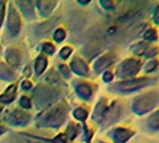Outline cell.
<instances>
[{
    "label": "cell",
    "instance_id": "60d3db41",
    "mask_svg": "<svg viewBox=\"0 0 159 143\" xmlns=\"http://www.w3.org/2000/svg\"><path fill=\"white\" fill-rule=\"evenodd\" d=\"M29 143H33V142H29Z\"/></svg>",
    "mask_w": 159,
    "mask_h": 143
},
{
    "label": "cell",
    "instance_id": "7c38bea8",
    "mask_svg": "<svg viewBox=\"0 0 159 143\" xmlns=\"http://www.w3.org/2000/svg\"><path fill=\"white\" fill-rule=\"evenodd\" d=\"M133 136V132L126 128H117L115 130L114 141L116 143H125Z\"/></svg>",
    "mask_w": 159,
    "mask_h": 143
},
{
    "label": "cell",
    "instance_id": "8fae6325",
    "mask_svg": "<svg viewBox=\"0 0 159 143\" xmlns=\"http://www.w3.org/2000/svg\"><path fill=\"white\" fill-rule=\"evenodd\" d=\"M71 67L73 71L79 75H87L89 73L88 65L84 60L79 58H75L71 62Z\"/></svg>",
    "mask_w": 159,
    "mask_h": 143
},
{
    "label": "cell",
    "instance_id": "6da1fadb",
    "mask_svg": "<svg viewBox=\"0 0 159 143\" xmlns=\"http://www.w3.org/2000/svg\"><path fill=\"white\" fill-rule=\"evenodd\" d=\"M66 114L67 108L63 103L54 105L40 115V119L37 120V126L39 127L58 128L64 123Z\"/></svg>",
    "mask_w": 159,
    "mask_h": 143
},
{
    "label": "cell",
    "instance_id": "9a60e30c",
    "mask_svg": "<svg viewBox=\"0 0 159 143\" xmlns=\"http://www.w3.org/2000/svg\"><path fill=\"white\" fill-rule=\"evenodd\" d=\"M15 94H16V86L11 85L7 88L4 94L0 96V101L3 103H9L15 99Z\"/></svg>",
    "mask_w": 159,
    "mask_h": 143
},
{
    "label": "cell",
    "instance_id": "f546056e",
    "mask_svg": "<svg viewBox=\"0 0 159 143\" xmlns=\"http://www.w3.org/2000/svg\"><path fill=\"white\" fill-rule=\"evenodd\" d=\"M157 64H158V62H157V60H151L147 65H146V67H145V71L146 72H152V71H154L157 67Z\"/></svg>",
    "mask_w": 159,
    "mask_h": 143
},
{
    "label": "cell",
    "instance_id": "277c9868",
    "mask_svg": "<svg viewBox=\"0 0 159 143\" xmlns=\"http://www.w3.org/2000/svg\"><path fill=\"white\" fill-rule=\"evenodd\" d=\"M153 83V79L151 78H138L133 79L129 81H125L119 83L116 87L120 91L123 92H129V91H134L136 89L142 88L143 87H146Z\"/></svg>",
    "mask_w": 159,
    "mask_h": 143
},
{
    "label": "cell",
    "instance_id": "3957f363",
    "mask_svg": "<svg viewBox=\"0 0 159 143\" xmlns=\"http://www.w3.org/2000/svg\"><path fill=\"white\" fill-rule=\"evenodd\" d=\"M34 95L36 106L38 108H41L56 101L59 96V92L52 87H48L46 86H38L34 90Z\"/></svg>",
    "mask_w": 159,
    "mask_h": 143
},
{
    "label": "cell",
    "instance_id": "d6a6232c",
    "mask_svg": "<svg viewBox=\"0 0 159 143\" xmlns=\"http://www.w3.org/2000/svg\"><path fill=\"white\" fill-rule=\"evenodd\" d=\"M100 3H101V5H102L105 9H112V8H114V7H114V3H113V2H111V1H108V0L101 1Z\"/></svg>",
    "mask_w": 159,
    "mask_h": 143
},
{
    "label": "cell",
    "instance_id": "e575fe53",
    "mask_svg": "<svg viewBox=\"0 0 159 143\" xmlns=\"http://www.w3.org/2000/svg\"><path fill=\"white\" fill-rule=\"evenodd\" d=\"M157 54V47H153V48H151V49H149V50H147L145 52V56L148 57V58L153 57V56H155Z\"/></svg>",
    "mask_w": 159,
    "mask_h": 143
},
{
    "label": "cell",
    "instance_id": "44dd1931",
    "mask_svg": "<svg viewBox=\"0 0 159 143\" xmlns=\"http://www.w3.org/2000/svg\"><path fill=\"white\" fill-rule=\"evenodd\" d=\"M74 116L79 121H85L88 117V112L83 108H77L74 111Z\"/></svg>",
    "mask_w": 159,
    "mask_h": 143
},
{
    "label": "cell",
    "instance_id": "d4e9b609",
    "mask_svg": "<svg viewBox=\"0 0 159 143\" xmlns=\"http://www.w3.org/2000/svg\"><path fill=\"white\" fill-rule=\"evenodd\" d=\"M65 35H66V34H65L64 30L60 28V29L56 30V32L54 33V37L53 38H54V40L56 42H61L65 38Z\"/></svg>",
    "mask_w": 159,
    "mask_h": 143
},
{
    "label": "cell",
    "instance_id": "83f0119b",
    "mask_svg": "<svg viewBox=\"0 0 159 143\" xmlns=\"http://www.w3.org/2000/svg\"><path fill=\"white\" fill-rule=\"evenodd\" d=\"M43 51L46 52L47 54L51 55V54L54 53L55 47H54V46H53L52 44H50V43H46V44L43 46Z\"/></svg>",
    "mask_w": 159,
    "mask_h": 143
},
{
    "label": "cell",
    "instance_id": "2e32d148",
    "mask_svg": "<svg viewBox=\"0 0 159 143\" xmlns=\"http://www.w3.org/2000/svg\"><path fill=\"white\" fill-rule=\"evenodd\" d=\"M15 78V74L13 71L6 64L0 62V79L11 81Z\"/></svg>",
    "mask_w": 159,
    "mask_h": 143
},
{
    "label": "cell",
    "instance_id": "1f68e13d",
    "mask_svg": "<svg viewBox=\"0 0 159 143\" xmlns=\"http://www.w3.org/2000/svg\"><path fill=\"white\" fill-rule=\"evenodd\" d=\"M60 70L64 77H66V78L70 77V70L66 65H60Z\"/></svg>",
    "mask_w": 159,
    "mask_h": 143
},
{
    "label": "cell",
    "instance_id": "5bb4252c",
    "mask_svg": "<svg viewBox=\"0 0 159 143\" xmlns=\"http://www.w3.org/2000/svg\"><path fill=\"white\" fill-rule=\"evenodd\" d=\"M107 109V105H106V101L104 99H102L99 103L97 104L95 110H94V113L92 114V119L96 122H100L102 120L103 116H104V114H105V111Z\"/></svg>",
    "mask_w": 159,
    "mask_h": 143
},
{
    "label": "cell",
    "instance_id": "74e56055",
    "mask_svg": "<svg viewBox=\"0 0 159 143\" xmlns=\"http://www.w3.org/2000/svg\"><path fill=\"white\" fill-rule=\"evenodd\" d=\"M158 11H159V8H158V7H157V10H156L155 18H154V20H155V22H156V23H158Z\"/></svg>",
    "mask_w": 159,
    "mask_h": 143
},
{
    "label": "cell",
    "instance_id": "cb8c5ba5",
    "mask_svg": "<svg viewBox=\"0 0 159 143\" xmlns=\"http://www.w3.org/2000/svg\"><path fill=\"white\" fill-rule=\"evenodd\" d=\"M143 37H144V39H146V40L154 41V40H157V32H156L155 29H149V30H147V31L144 33Z\"/></svg>",
    "mask_w": 159,
    "mask_h": 143
},
{
    "label": "cell",
    "instance_id": "ffe728a7",
    "mask_svg": "<svg viewBox=\"0 0 159 143\" xmlns=\"http://www.w3.org/2000/svg\"><path fill=\"white\" fill-rule=\"evenodd\" d=\"M148 47H149V46H148V44H147V43L140 42V43H138V44L134 45V46L131 47V50H132L135 54H137V55L141 56V55L145 54V52L148 50Z\"/></svg>",
    "mask_w": 159,
    "mask_h": 143
},
{
    "label": "cell",
    "instance_id": "7402d4cb",
    "mask_svg": "<svg viewBox=\"0 0 159 143\" xmlns=\"http://www.w3.org/2000/svg\"><path fill=\"white\" fill-rule=\"evenodd\" d=\"M77 127H76V126H75V125H71V126H69V127L67 128V130H66V133L64 134L65 136H66V138L67 139H70V140H74L75 138V136L77 135Z\"/></svg>",
    "mask_w": 159,
    "mask_h": 143
},
{
    "label": "cell",
    "instance_id": "ba28073f",
    "mask_svg": "<svg viewBox=\"0 0 159 143\" xmlns=\"http://www.w3.org/2000/svg\"><path fill=\"white\" fill-rule=\"evenodd\" d=\"M116 61V55L113 53H107L102 56L94 64V70L97 74L102 73L107 67L112 65Z\"/></svg>",
    "mask_w": 159,
    "mask_h": 143
},
{
    "label": "cell",
    "instance_id": "ab89813d",
    "mask_svg": "<svg viewBox=\"0 0 159 143\" xmlns=\"http://www.w3.org/2000/svg\"><path fill=\"white\" fill-rule=\"evenodd\" d=\"M2 110H3V107H2V106L0 105V113H1V111H2Z\"/></svg>",
    "mask_w": 159,
    "mask_h": 143
},
{
    "label": "cell",
    "instance_id": "d590c367",
    "mask_svg": "<svg viewBox=\"0 0 159 143\" xmlns=\"http://www.w3.org/2000/svg\"><path fill=\"white\" fill-rule=\"evenodd\" d=\"M102 78H103V81L104 82H111L113 80V78H114V75L111 73L107 72V73H105L103 74V77Z\"/></svg>",
    "mask_w": 159,
    "mask_h": 143
},
{
    "label": "cell",
    "instance_id": "8d00e7d4",
    "mask_svg": "<svg viewBox=\"0 0 159 143\" xmlns=\"http://www.w3.org/2000/svg\"><path fill=\"white\" fill-rule=\"evenodd\" d=\"M21 87L24 90H28V89H30L32 87V84L29 81H23L22 84H21Z\"/></svg>",
    "mask_w": 159,
    "mask_h": 143
},
{
    "label": "cell",
    "instance_id": "30bf717a",
    "mask_svg": "<svg viewBox=\"0 0 159 143\" xmlns=\"http://www.w3.org/2000/svg\"><path fill=\"white\" fill-rule=\"evenodd\" d=\"M6 60L9 66L12 68H18L20 63V54L18 50L14 48H9L6 52Z\"/></svg>",
    "mask_w": 159,
    "mask_h": 143
},
{
    "label": "cell",
    "instance_id": "ac0fdd59",
    "mask_svg": "<svg viewBox=\"0 0 159 143\" xmlns=\"http://www.w3.org/2000/svg\"><path fill=\"white\" fill-rule=\"evenodd\" d=\"M76 93L78 94V96L80 98H82L84 100H88L91 96L92 90L89 86H87L85 84H81L76 87Z\"/></svg>",
    "mask_w": 159,
    "mask_h": 143
},
{
    "label": "cell",
    "instance_id": "484cf974",
    "mask_svg": "<svg viewBox=\"0 0 159 143\" xmlns=\"http://www.w3.org/2000/svg\"><path fill=\"white\" fill-rule=\"evenodd\" d=\"M20 105L24 108V109H30L32 107V103H31V101L28 97H21L20 100Z\"/></svg>",
    "mask_w": 159,
    "mask_h": 143
},
{
    "label": "cell",
    "instance_id": "52a82bcc",
    "mask_svg": "<svg viewBox=\"0 0 159 143\" xmlns=\"http://www.w3.org/2000/svg\"><path fill=\"white\" fill-rule=\"evenodd\" d=\"M7 28L13 35L18 34L20 30V16H19L17 10L15 9V7L12 5L9 6L8 18H7Z\"/></svg>",
    "mask_w": 159,
    "mask_h": 143
},
{
    "label": "cell",
    "instance_id": "5b68a950",
    "mask_svg": "<svg viewBox=\"0 0 159 143\" xmlns=\"http://www.w3.org/2000/svg\"><path fill=\"white\" fill-rule=\"evenodd\" d=\"M141 69V64L135 60H126L123 61L117 71V74L120 77H130L138 74Z\"/></svg>",
    "mask_w": 159,
    "mask_h": 143
},
{
    "label": "cell",
    "instance_id": "9c48e42d",
    "mask_svg": "<svg viewBox=\"0 0 159 143\" xmlns=\"http://www.w3.org/2000/svg\"><path fill=\"white\" fill-rule=\"evenodd\" d=\"M119 114H120V107H119V105L114 103L110 108L106 109L102 120L104 121L105 125H108V124H111L114 121H116L118 118Z\"/></svg>",
    "mask_w": 159,
    "mask_h": 143
},
{
    "label": "cell",
    "instance_id": "f1b7e54d",
    "mask_svg": "<svg viewBox=\"0 0 159 143\" xmlns=\"http://www.w3.org/2000/svg\"><path fill=\"white\" fill-rule=\"evenodd\" d=\"M72 53V48H70V47H63L61 50V52H60V55H61V57L62 58V59H67L69 56H70V54Z\"/></svg>",
    "mask_w": 159,
    "mask_h": 143
},
{
    "label": "cell",
    "instance_id": "4fadbf2b",
    "mask_svg": "<svg viewBox=\"0 0 159 143\" xmlns=\"http://www.w3.org/2000/svg\"><path fill=\"white\" fill-rule=\"evenodd\" d=\"M36 4H37L38 10H39L41 16L46 17L52 12V10L54 9V7L57 5V2H55V1H39Z\"/></svg>",
    "mask_w": 159,
    "mask_h": 143
},
{
    "label": "cell",
    "instance_id": "4dcf8cb0",
    "mask_svg": "<svg viewBox=\"0 0 159 143\" xmlns=\"http://www.w3.org/2000/svg\"><path fill=\"white\" fill-rule=\"evenodd\" d=\"M53 143H67V138L66 136L63 134H61L59 136H57L55 139H53Z\"/></svg>",
    "mask_w": 159,
    "mask_h": 143
},
{
    "label": "cell",
    "instance_id": "7a4b0ae2",
    "mask_svg": "<svg viewBox=\"0 0 159 143\" xmlns=\"http://www.w3.org/2000/svg\"><path fill=\"white\" fill-rule=\"evenodd\" d=\"M158 103L157 92H148L138 97L133 102V110L138 114H145L153 110Z\"/></svg>",
    "mask_w": 159,
    "mask_h": 143
},
{
    "label": "cell",
    "instance_id": "4316f807",
    "mask_svg": "<svg viewBox=\"0 0 159 143\" xmlns=\"http://www.w3.org/2000/svg\"><path fill=\"white\" fill-rule=\"evenodd\" d=\"M46 79H47V81H48L50 83H55V84L60 81V78H59L58 74L54 71H50L48 75L46 77Z\"/></svg>",
    "mask_w": 159,
    "mask_h": 143
},
{
    "label": "cell",
    "instance_id": "e0dca14e",
    "mask_svg": "<svg viewBox=\"0 0 159 143\" xmlns=\"http://www.w3.org/2000/svg\"><path fill=\"white\" fill-rule=\"evenodd\" d=\"M17 4L20 6L21 11L23 12L24 16L28 19L34 18V8L32 6V3L29 1H19Z\"/></svg>",
    "mask_w": 159,
    "mask_h": 143
},
{
    "label": "cell",
    "instance_id": "f35d334b",
    "mask_svg": "<svg viewBox=\"0 0 159 143\" xmlns=\"http://www.w3.org/2000/svg\"><path fill=\"white\" fill-rule=\"evenodd\" d=\"M4 131H5V129H4L3 127H0V134H2Z\"/></svg>",
    "mask_w": 159,
    "mask_h": 143
},
{
    "label": "cell",
    "instance_id": "8992f818",
    "mask_svg": "<svg viewBox=\"0 0 159 143\" xmlns=\"http://www.w3.org/2000/svg\"><path fill=\"white\" fill-rule=\"evenodd\" d=\"M30 119H31V117L27 113H25L21 110L16 109L9 114L8 118H7V122L13 126L24 127L29 123Z\"/></svg>",
    "mask_w": 159,
    "mask_h": 143
},
{
    "label": "cell",
    "instance_id": "d6986e66",
    "mask_svg": "<svg viewBox=\"0 0 159 143\" xmlns=\"http://www.w3.org/2000/svg\"><path fill=\"white\" fill-rule=\"evenodd\" d=\"M48 65V60L47 59L44 57V56H39L35 61V64H34V69H35V72L37 74H41L45 70H46V67Z\"/></svg>",
    "mask_w": 159,
    "mask_h": 143
},
{
    "label": "cell",
    "instance_id": "603a6c76",
    "mask_svg": "<svg viewBox=\"0 0 159 143\" xmlns=\"http://www.w3.org/2000/svg\"><path fill=\"white\" fill-rule=\"evenodd\" d=\"M149 126L153 129H158L159 127V116L158 112H156L149 119Z\"/></svg>",
    "mask_w": 159,
    "mask_h": 143
},
{
    "label": "cell",
    "instance_id": "836d02e7",
    "mask_svg": "<svg viewBox=\"0 0 159 143\" xmlns=\"http://www.w3.org/2000/svg\"><path fill=\"white\" fill-rule=\"evenodd\" d=\"M4 10H5V3L3 1H0V27L4 20Z\"/></svg>",
    "mask_w": 159,
    "mask_h": 143
}]
</instances>
